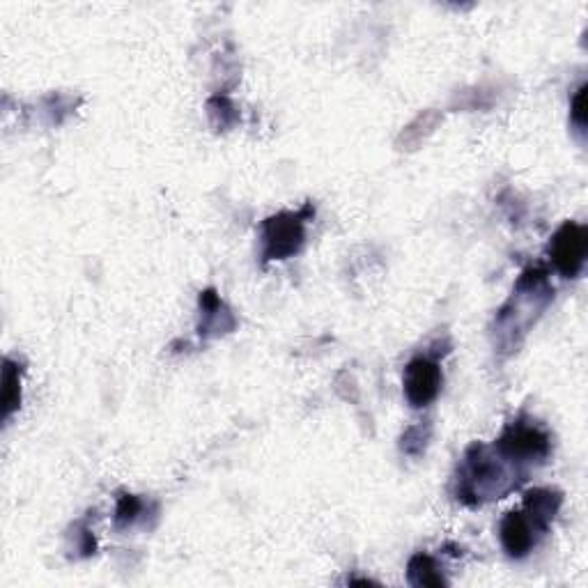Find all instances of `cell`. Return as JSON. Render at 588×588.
<instances>
[{"label": "cell", "mask_w": 588, "mask_h": 588, "mask_svg": "<svg viewBox=\"0 0 588 588\" xmlns=\"http://www.w3.org/2000/svg\"><path fill=\"white\" fill-rule=\"evenodd\" d=\"M313 210L304 207L299 212H283L265 221L262 239H265V260H285L297 253L304 244V223L311 219Z\"/></svg>", "instance_id": "1"}, {"label": "cell", "mask_w": 588, "mask_h": 588, "mask_svg": "<svg viewBox=\"0 0 588 588\" xmlns=\"http://www.w3.org/2000/svg\"><path fill=\"white\" fill-rule=\"evenodd\" d=\"M409 582L414 586H444L446 579L439 572L437 561L428 554H416L409 561Z\"/></svg>", "instance_id": "7"}, {"label": "cell", "mask_w": 588, "mask_h": 588, "mask_svg": "<svg viewBox=\"0 0 588 588\" xmlns=\"http://www.w3.org/2000/svg\"><path fill=\"white\" fill-rule=\"evenodd\" d=\"M441 370L428 357H416L405 368V396L412 407H428L439 396Z\"/></svg>", "instance_id": "4"}, {"label": "cell", "mask_w": 588, "mask_h": 588, "mask_svg": "<svg viewBox=\"0 0 588 588\" xmlns=\"http://www.w3.org/2000/svg\"><path fill=\"white\" fill-rule=\"evenodd\" d=\"M19 375L12 368V363H5V375H3V405H5V419L12 414V409L19 405Z\"/></svg>", "instance_id": "8"}, {"label": "cell", "mask_w": 588, "mask_h": 588, "mask_svg": "<svg viewBox=\"0 0 588 588\" xmlns=\"http://www.w3.org/2000/svg\"><path fill=\"white\" fill-rule=\"evenodd\" d=\"M143 504L138 501L136 497H131V494H125L118 501V510H115V522H118V526H127L131 524L138 517V513H141Z\"/></svg>", "instance_id": "9"}, {"label": "cell", "mask_w": 588, "mask_h": 588, "mask_svg": "<svg viewBox=\"0 0 588 588\" xmlns=\"http://www.w3.org/2000/svg\"><path fill=\"white\" fill-rule=\"evenodd\" d=\"M499 453L513 462L545 460L549 455V437L536 425L510 423L497 441Z\"/></svg>", "instance_id": "3"}, {"label": "cell", "mask_w": 588, "mask_h": 588, "mask_svg": "<svg viewBox=\"0 0 588 588\" xmlns=\"http://www.w3.org/2000/svg\"><path fill=\"white\" fill-rule=\"evenodd\" d=\"M559 508H561V494H556L552 490H531L526 492L524 497L526 515H529L543 531L549 529V524H552L556 513H559Z\"/></svg>", "instance_id": "6"}, {"label": "cell", "mask_w": 588, "mask_h": 588, "mask_svg": "<svg viewBox=\"0 0 588 588\" xmlns=\"http://www.w3.org/2000/svg\"><path fill=\"white\" fill-rule=\"evenodd\" d=\"M588 251V232L582 223L568 221L556 232L549 244V258H552L556 272L566 278H575L582 272Z\"/></svg>", "instance_id": "2"}, {"label": "cell", "mask_w": 588, "mask_h": 588, "mask_svg": "<svg viewBox=\"0 0 588 588\" xmlns=\"http://www.w3.org/2000/svg\"><path fill=\"white\" fill-rule=\"evenodd\" d=\"M545 533L526 515V510H510L501 520V543L513 559H524L536 547V538Z\"/></svg>", "instance_id": "5"}, {"label": "cell", "mask_w": 588, "mask_h": 588, "mask_svg": "<svg viewBox=\"0 0 588 588\" xmlns=\"http://www.w3.org/2000/svg\"><path fill=\"white\" fill-rule=\"evenodd\" d=\"M572 122L584 131L586 127V85L577 90L575 99H572Z\"/></svg>", "instance_id": "10"}]
</instances>
